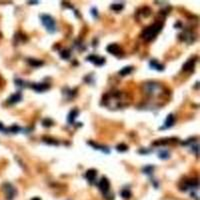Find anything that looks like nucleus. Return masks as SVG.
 <instances>
[{
    "label": "nucleus",
    "instance_id": "nucleus-16",
    "mask_svg": "<svg viewBox=\"0 0 200 200\" xmlns=\"http://www.w3.org/2000/svg\"><path fill=\"white\" fill-rule=\"evenodd\" d=\"M158 155H159V158H161V159H167V158H169V152L162 150V151H160L158 153Z\"/></svg>",
    "mask_w": 200,
    "mask_h": 200
},
{
    "label": "nucleus",
    "instance_id": "nucleus-23",
    "mask_svg": "<svg viewBox=\"0 0 200 200\" xmlns=\"http://www.w3.org/2000/svg\"><path fill=\"white\" fill-rule=\"evenodd\" d=\"M31 200H41V199H40L39 197H34V198H32Z\"/></svg>",
    "mask_w": 200,
    "mask_h": 200
},
{
    "label": "nucleus",
    "instance_id": "nucleus-18",
    "mask_svg": "<svg viewBox=\"0 0 200 200\" xmlns=\"http://www.w3.org/2000/svg\"><path fill=\"white\" fill-rule=\"evenodd\" d=\"M29 63L31 64L32 66H40V65H42L43 62L40 61V60H35V59H29Z\"/></svg>",
    "mask_w": 200,
    "mask_h": 200
},
{
    "label": "nucleus",
    "instance_id": "nucleus-17",
    "mask_svg": "<svg viewBox=\"0 0 200 200\" xmlns=\"http://www.w3.org/2000/svg\"><path fill=\"white\" fill-rule=\"evenodd\" d=\"M121 196H122L124 199H129L130 196H131V193H130V191H129L128 189H124V190L121 191Z\"/></svg>",
    "mask_w": 200,
    "mask_h": 200
},
{
    "label": "nucleus",
    "instance_id": "nucleus-21",
    "mask_svg": "<svg viewBox=\"0 0 200 200\" xmlns=\"http://www.w3.org/2000/svg\"><path fill=\"white\" fill-rule=\"evenodd\" d=\"M61 57L62 58H64V59H67V58H69V52L68 51H62L61 52Z\"/></svg>",
    "mask_w": 200,
    "mask_h": 200
},
{
    "label": "nucleus",
    "instance_id": "nucleus-13",
    "mask_svg": "<svg viewBox=\"0 0 200 200\" xmlns=\"http://www.w3.org/2000/svg\"><path fill=\"white\" fill-rule=\"evenodd\" d=\"M132 71V67L131 66H127V67H124L123 69H121L119 71V74H121V75H127V74H129L130 72Z\"/></svg>",
    "mask_w": 200,
    "mask_h": 200
},
{
    "label": "nucleus",
    "instance_id": "nucleus-20",
    "mask_svg": "<svg viewBox=\"0 0 200 200\" xmlns=\"http://www.w3.org/2000/svg\"><path fill=\"white\" fill-rule=\"evenodd\" d=\"M152 170H153V167H152V166H147V167H145V168L143 169V171L146 173V174H149V173H151Z\"/></svg>",
    "mask_w": 200,
    "mask_h": 200
},
{
    "label": "nucleus",
    "instance_id": "nucleus-14",
    "mask_svg": "<svg viewBox=\"0 0 200 200\" xmlns=\"http://www.w3.org/2000/svg\"><path fill=\"white\" fill-rule=\"evenodd\" d=\"M194 67V60H189L183 65V70H190Z\"/></svg>",
    "mask_w": 200,
    "mask_h": 200
},
{
    "label": "nucleus",
    "instance_id": "nucleus-7",
    "mask_svg": "<svg viewBox=\"0 0 200 200\" xmlns=\"http://www.w3.org/2000/svg\"><path fill=\"white\" fill-rule=\"evenodd\" d=\"M96 170H94V169H89V170L86 171V174H85V176H86L87 180H88L90 183H93L95 180V178H96Z\"/></svg>",
    "mask_w": 200,
    "mask_h": 200
},
{
    "label": "nucleus",
    "instance_id": "nucleus-19",
    "mask_svg": "<svg viewBox=\"0 0 200 200\" xmlns=\"http://www.w3.org/2000/svg\"><path fill=\"white\" fill-rule=\"evenodd\" d=\"M127 148H128V147H127L125 144H120V145L117 146V150H118V151H126Z\"/></svg>",
    "mask_w": 200,
    "mask_h": 200
},
{
    "label": "nucleus",
    "instance_id": "nucleus-15",
    "mask_svg": "<svg viewBox=\"0 0 200 200\" xmlns=\"http://www.w3.org/2000/svg\"><path fill=\"white\" fill-rule=\"evenodd\" d=\"M122 8H123L122 3H114V4L111 5V9L114 11H120Z\"/></svg>",
    "mask_w": 200,
    "mask_h": 200
},
{
    "label": "nucleus",
    "instance_id": "nucleus-22",
    "mask_svg": "<svg viewBox=\"0 0 200 200\" xmlns=\"http://www.w3.org/2000/svg\"><path fill=\"white\" fill-rule=\"evenodd\" d=\"M0 131H7L6 129L4 128V126H3L2 123H0Z\"/></svg>",
    "mask_w": 200,
    "mask_h": 200
},
{
    "label": "nucleus",
    "instance_id": "nucleus-12",
    "mask_svg": "<svg viewBox=\"0 0 200 200\" xmlns=\"http://www.w3.org/2000/svg\"><path fill=\"white\" fill-rule=\"evenodd\" d=\"M150 66H151L153 69L158 70V71H162V70L164 69V68H163V65L159 64L156 60H152V61H150Z\"/></svg>",
    "mask_w": 200,
    "mask_h": 200
},
{
    "label": "nucleus",
    "instance_id": "nucleus-3",
    "mask_svg": "<svg viewBox=\"0 0 200 200\" xmlns=\"http://www.w3.org/2000/svg\"><path fill=\"white\" fill-rule=\"evenodd\" d=\"M98 187H99V189L103 192L104 195H106V194L109 192V189H110V182H109V180H108L106 177H102L101 180H100V181H99V183H98Z\"/></svg>",
    "mask_w": 200,
    "mask_h": 200
},
{
    "label": "nucleus",
    "instance_id": "nucleus-4",
    "mask_svg": "<svg viewBox=\"0 0 200 200\" xmlns=\"http://www.w3.org/2000/svg\"><path fill=\"white\" fill-rule=\"evenodd\" d=\"M4 191H5V195H6V197H7V199L8 200L12 199V198L14 197L15 193H16L15 188L9 183L4 184Z\"/></svg>",
    "mask_w": 200,
    "mask_h": 200
},
{
    "label": "nucleus",
    "instance_id": "nucleus-6",
    "mask_svg": "<svg viewBox=\"0 0 200 200\" xmlns=\"http://www.w3.org/2000/svg\"><path fill=\"white\" fill-rule=\"evenodd\" d=\"M107 51L113 55H119L121 52V49L117 44H110L107 46Z\"/></svg>",
    "mask_w": 200,
    "mask_h": 200
},
{
    "label": "nucleus",
    "instance_id": "nucleus-5",
    "mask_svg": "<svg viewBox=\"0 0 200 200\" xmlns=\"http://www.w3.org/2000/svg\"><path fill=\"white\" fill-rule=\"evenodd\" d=\"M87 60L92 63L96 64L97 66H101L105 63V59L102 58V57H98V56H95V55H90V56L87 57Z\"/></svg>",
    "mask_w": 200,
    "mask_h": 200
},
{
    "label": "nucleus",
    "instance_id": "nucleus-8",
    "mask_svg": "<svg viewBox=\"0 0 200 200\" xmlns=\"http://www.w3.org/2000/svg\"><path fill=\"white\" fill-rule=\"evenodd\" d=\"M33 89H35L37 92H42V91H45L46 89L49 88V85L45 84V83H37V84H34Z\"/></svg>",
    "mask_w": 200,
    "mask_h": 200
},
{
    "label": "nucleus",
    "instance_id": "nucleus-9",
    "mask_svg": "<svg viewBox=\"0 0 200 200\" xmlns=\"http://www.w3.org/2000/svg\"><path fill=\"white\" fill-rule=\"evenodd\" d=\"M173 123H174V116L172 115V114H169L168 116H167L166 120H165V123H164V128H170L171 126L173 125Z\"/></svg>",
    "mask_w": 200,
    "mask_h": 200
},
{
    "label": "nucleus",
    "instance_id": "nucleus-1",
    "mask_svg": "<svg viewBox=\"0 0 200 200\" xmlns=\"http://www.w3.org/2000/svg\"><path fill=\"white\" fill-rule=\"evenodd\" d=\"M162 29V24L161 23H154L147 27L142 33V37L146 40V41H150V40L154 39L158 33Z\"/></svg>",
    "mask_w": 200,
    "mask_h": 200
},
{
    "label": "nucleus",
    "instance_id": "nucleus-2",
    "mask_svg": "<svg viewBox=\"0 0 200 200\" xmlns=\"http://www.w3.org/2000/svg\"><path fill=\"white\" fill-rule=\"evenodd\" d=\"M41 22H42L43 26L46 28V30L49 33H54L56 31V24H55L54 19L50 16V15L43 14L40 16Z\"/></svg>",
    "mask_w": 200,
    "mask_h": 200
},
{
    "label": "nucleus",
    "instance_id": "nucleus-11",
    "mask_svg": "<svg viewBox=\"0 0 200 200\" xmlns=\"http://www.w3.org/2000/svg\"><path fill=\"white\" fill-rule=\"evenodd\" d=\"M20 100H21V94L19 92L13 94L12 96L9 98V102H10V103H16V102H19Z\"/></svg>",
    "mask_w": 200,
    "mask_h": 200
},
{
    "label": "nucleus",
    "instance_id": "nucleus-10",
    "mask_svg": "<svg viewBox=\"0 0 200 200\" xmlns=\"http://www.w3.org/2000/svg\"><path fill=\"white\" fill-rule=\"evenodd\" d=\"M78 113H79V111H78L77 109L72 110V111L69 113V115H68V122H69V123H73L74 120H75V118L77 117Z\"/></svg>",
    "mask_w": 200,
    "mask_h": 200
}]
</instances>
